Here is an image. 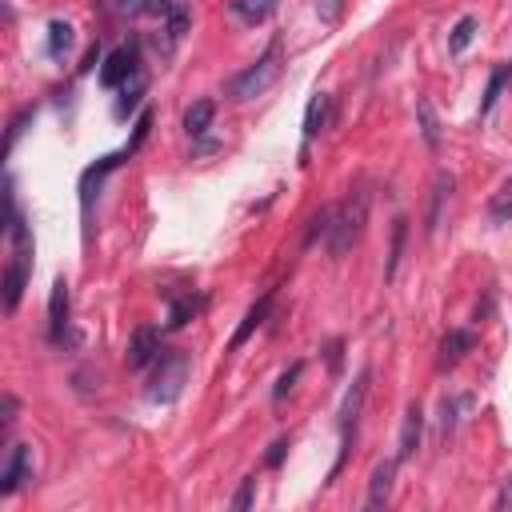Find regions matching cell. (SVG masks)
<instances>
[{
    "label": "cell",
    "instance_id": "obj_1",
    "mask_svg": "<svg viewBox=\"0 0 512 512\" xmlns=\"http://www.w3.org/2000/svg\"><path fill=\"white\" fill-rule=\"evenodd\" d=\"M368 225V193H353L340 208H333V225H328V253L345 256L360 240Z\"/></svg>",
    "mask_w": 512,
    "mask_h": 512
},
{
    "label": "cell",
    "instance_id": "obj_2",
    "mask_svg": "<svg viewBox=\"0 0 512 512\" xmlns=\"http://www.w3.org/2000/svg\"><path fill=\"white\" fill-rule=\"evenodd\" d=\"M276 76H280V40H276V45H268V53L260 56L253 68H245L240 76L228 80V96H233V100L265 96L268 88L276 85Z\"/></svg>",
    "mask_w": 512,
    "mask_h": 512
},
{
    "label": "cell",
    "instance_id": "obj_3",
    "mask_svg": "<svg viewBox=\"0 0 512 512\" xmlns=\"http://www.w3.org/2000/svg\"><path fill=\"white\" fill-rule=\"evenodd\" d=\"M188 368H193V360L188 353H160L156 356V376H153V388H148V400H160V405H168V400L180 397V388H185L188 380Z\"/></svg>",
    "mask_w": 512,
    "mask_h": 512
},
{
    "label": "cell",
    "instance_id": "obj_4",
    "mask_svg": "<svg viewBox=\"0 0 512 512\" xmlns=\"http://www.w3.org/2000/svg\"><path fill=\"white\" fill-rule=\"evenodd\" d=\"M136 68H140V48L136 45L116 48V53H108V60L100 65V85L105 88L128 85V76H136Z\"/></svg>",
    "mask_w": 512,
    "mask_h": 512
},
{
    "label": "cell",
    "instance_id": "obj_5",
    "mask_svg": "<svg viewBox=\"0 0 512 512\" xmlns=\"http://www.w3.org/2000/svg\"><path fill=\"white\" fill-rule=\"evenodd\" d=\"M33 480V448L28 445H13L5 460V473H0V497H16V488Z\"/></svg>",
    "mask_w": 512,
    "mask_h": 512
},
{
    "label": "cell",
    "instance_id": "obj_6",
    "mask_svg": "<svg viewBox=\"0 0 512 512\" xmlns=\"http://www.w3.org/2000/svg\"><path fill=\"white\" fill-rule=\"evenodd\" d=\"M68 328V280H53V293H48V340L60 345Z\"/></svg>",
    "mask_w": 512,
    "mask_h": 512
},
{
    "label": "cell",
    "instance_id": "obj_7",
    "mask_svg": "<svg viewBox=\"0 0 512 512\" xmlns=\"http://www.w3.org/2000/svg\"><path fill=\"white\" fill-rule=\"evenodd\" d=\"M160 353H165V348H160V333H156V328H136L133 340H128V368L156 365Z\"/></svg>",
    "mask_w": 512,
    "mask_h": 512
},
{
    "label": "cell",
    "instance_id": "obj_8",
    "mask_svg": "<svg viewBox=\"0 0 512 512\" xmlns=\"http://www.w3.org/2000/svg\"><path fill=\"white\" fill-rule=\"evenodd\" d=\"M473 348H477V333H473V328H453V333L440 340V360H437V365L440 368H453V365H460V360L473 353Z\"/></svg>",
    "mask_w": 512,
    "mask_h": 512
},
{
    "label": "cell",
    "instance_id": "obj_9",
    "mask_svg": "<svg viewBox=\"0 0 512 512\" xmlns=\"http://www.w3.org/2000/svg\"><path fill=\"white\" fill-rule=\"evenodd\" d=\"M420 433H425V413H420V405H408L405 428H400V445H397V465H405V460H413V457H417Z\"/></svg>",
    "mask_w": 512,
    "mask_h": 512
},
{
    "label": "cell",
    "instance_id": "obj_10",
    "mask_svg": "<svg viewBox=\"0 0 512 512\" xmlns=\"http://www.w3.org/2000/svg\"><path fill=\"white\" fill-rule=\"evenodd\" d=\"M393 480H397V457L380 460L373 468V480H368V508H385L393 500Z\"/></svg>",
    "mask_w": 512,
    "mask_h": 512
},
{
    "label": "cell",
    "instance_id": "obj_11",
    "mask_svg": "<svg viewBox=\"0 0 512 512\" xmlns=\"http://www.w3.org/2000/svg\"><path fill=\"white\" fill-rule=\"evenodd\" d=\"M453 188H457V176H453V173H437V185H433V205H428V220H425L428 233H437L440 220H445V205L453 200Z\"/></svg>",
    "mask_w": 512,
    "mask_h": 512
},
{
    "label": "cell",
    "instance_id": "obj_12",
    "mask_svg": "<svg viewBox=\"0 0 512 512\" xmlns=\"http://www.w3.org/2000/svg\"><path fill=\"white\" fill-rule=\"evenodd\" d=\"M273 296H276V293H265V296H260L256 305H253V308H248V313H245V320H240V328L233 333V348H240V345H245V340L253 336L256 328H260V325H265V320H268V313H273Z\"/></svg>",
    "mask_w": 512,
    "mask_h": 512
},
{
    "label": "cell",
    "instance_id": "obj_13",
    "mask_svg": "<svg viewBox=\"0 0 512 512\" xmlns=\"http://www.w3.org/2000/svg\"><path fill=\"white\" fill-rule=\"evenodd\" d=\"M228 8H233V16L245 20V25H265L280 8V0H228Z\"/></svg>",
    "mask_w": 512,
    "mask_h": 512
},
{
    "label": "cell",
    "instance_id": "obj_14",
    "mask_svg": "<svg viewBox=\"0 0 512 512\" xmlns=\"http://www.w3.org/2000/svg\"><path fill=\"white\" fill-rule=\"evenodd\" d=\"M405 245H408V216L393 220V245H388V265H385V280H397L400 260H405Z\"/></svg>",
    "mask_w": 512,
    "mask_h": 512
},
{
    "label": "cell",
    "instance_id": "obj_15",
    "mask_svg": "<svg viewBox=\"0 0 512 512\" xmlns=\"http://www.w3.org/2000/svg\"><path fill=\"white\" fill-rule=\"evenodd\" d=\"M176 0H116V13L120 16H160L168 20Z\"/></svg>",
    "mask_w": 512,
    "mask_h": 512
},
{
    "label": "cell",
    "instance_id": "obj_16",
    "mask_svg": "<svg viewBox=\"0 0 512 512\" xmlns=\"http://www.w3.org/2000/svg\"><path fill=\"white\" fill-rule=\"evenodd\" d=\"M512 85V60H505V65H497L493 68V76H488V88H485V100H480V116H488L497 108V100L500 93Z\"/></svg>",
    "mask_w": 512,
    "mask_h": 512
},
{
    "label": "cell",
    "instance_id": "obj_17",
    "mask_svg": "<svg viewBox=\"0 0 512 512\" xmlns=\"http://www.w3.org/2000/svg\"><path fill=\"white\" fill-rule=\"evenodd\" d=\"M325 120H328V96H325V93H316L313 100H308V108H305V133H300V136H305V148L320 136Z\"/></svg>",
    "mask_w": 512,
    "mask_h": 512
},
{
    "label": "cell",
    "instance_id": "obj_18",
    "mask_svg": "<svg viewBox=\"0 0 512 512\" xmlns=\"http://www.w3.org/2000/svg\"><path fill=\"white\" fill-rule=\"evenodd\" d=\"M213 120H216V105H213V100H196V105L185 113V133L188 136H205L208 128H213Z\"/></svg>",
    "mask_w": 512,
    "mask_h": 512
},
{
    "label": "cell",
    "instance_id": "obj_19",
    "mask_svg": "<svg viewBox=\"0 0 512 512\" xmlns=\"http://www.w3.org/2000/svg\"><path fill=\"white\" fill-rule=\"evenodd\" d=\"M417 116H420V136H425V145L433 148V153H440V120H437L433 100L428 96L417 100Z\"/></svg>",
    "mask_w": 512,
    "mask_h": 512
},
{
    "label": "cell",
    "instance_id": "obj_20",
    "mask_svg": "<svg viewBox=\"0 0 512 512\" xmlns=\"http://www.w3.org/2000/svg\"><path fill=\"white\" fill-rule=\"evenodd\" d=\"M73 25L68 20H48V56H65L68 48H73Z\"/></svg>",
    "mask_w": 512,
    "mask_h": 512
},
{
    "label": "cell",
    "instance_id": "obj_21",
    "mask_svg": "<svg viewBox=\"0 0 512 512\" xmlns=\"http://www.w3.org/2000/svg\"><path fill=\"white\" fill-rule=\"evenodd\" d=\"M477 28H480L477 16H460L457 25H453V33H448V53H453V56L465 53V48L477 40Z\"/></svg>",
    "mask_w": 512,
    "mask_h": 512
},
{
    "label": "cell",
    "instance_id": "obj_22",
    "mask_svg": "<svg viewBox=\"0 0 512 512\" xmlns=\"http://www.w3.org/2000/svg\"><path fill=\"white\" fill-rule=\"evenodd\" d=\"M200 313V300L193 296V293H185V296H173V308H168V328H185L188 320H193Z\"/></svg>",
    "mask_w": 512,
    "mask_h": 512
},
{
    "label": "cell",
    "instance_id": "obj_23",
    "mask_svg": "<svg viewBox=\"0 0 512 512\" xmlns=\"http://www.w3.org/2000/svg\"><path fill=\"white\" fill-rule=\"evenodd\" d=\"M488 216H493L497 225H512V176L500 185V193L488 200Z\"/></svg>",
    "mask_w": 512,
    "mask_h": 512
},
{
    "label": "cell",
    "instance_id": "obj_24",
    "mask_svg": "<svg viewBox=\"0 0 512 512\" xmlns=\"http://www.w3.org/2000/svg\"><path fill=\"white\" fill-rule=\"evenodd\" d=\"M300 373H305V360H293V365L280 373V380H276V388H273V405H285V397L296 388V380H300Z\"/></svg>",
    "mask_w": 512,
    "mask_h": 512
},
{
    "label": "cell",
    "instance_id": "obj_25",
    "mask_svg": "<svg viewBox=\"0 0 512 512\" xmlns=\"http://www.w3.org/2000/svg\"><path fill=\"white\" fill-rule=\"evenodd\" d=\"M188 20H193V13H188V5H185V0H176L173 13H168V20H165V25H168V36H173V40L185 36V33H188Z\"/></svg>",
    "mask_w": 512,
    "mask_h": 512
},
{
    "label": "cell",
    "instance_id": "obj_26",
    "mask_svg": "<svg viewBox=\"0 0 512 512\" xmlns=\"http://www.w3.org/2000/svg\"><path fill=\"white\" fill-rule=\"evenodd\" d=\"M468 397H453V400H440V437H448L457 428V413H460V405H465Z\"/></svg>",
    "mask_w": 512,
    "mask_h": 512
},
{
    "label": "cell",
    "instance_id": "obj_27",
    "mask_svg": "<svg viewBox=\"0 0 512 512\" xmlns=\"http://www.w3.org/2000/svg\"><path fill=\"white\" fill-rule=\"evenodd\" d=\"M328 225H333V208H320V213L308 220V233H305V245H316L320 236H328Z\"/></svg>",
    "mask_w": 512,
    "mask_h": 512
},
{
    "label": "cell",
    "instance_id": "obj_28",
    "mask_svg": "<svg viewBox=\"0 0 512 512\" xmlns=\"http://www.w3.org/2000/svg\"><path fill=\"white\" fill-rule=\"evenodd\" d=\"M148 133H153V113H148V108H145V113L136 116V133H133V140H128V145H125V153L133 156L136 148H140V145H145V140H148Z\"/></svg>",
    "mask_w": 512,
    "mask_h": 512
},
{
    "label": "cell",
    "instance_id": "obj_29",
    "mask_svg": "<svg viewBox=\"0 0 512 512\" xmlns=\"http://www.w3.org/2000/svg\"><path fill=\"white\" fill-rule=\"evenodd\" d=\"M253 500H256V477H245V480H240V488H236V497H233V508L248 512V508H253Z\"/></svg>",
    "mask_w": 512,
    "mask_h": 512
},
{
    "label": "cell",
    "instance_id": "obj_30",
    "mask_svg": "<svg viewBox=\"0 0 512 512\" xmlns=\"http://www.w3.org/2000/svg\"><path fill=\"white\" fill-rule=\"evenodd\" d=\"M316 13L325 25H336V20L345 16V0H316Z\"/></svg>",
    "mask_w": 512,
    "mask_h": 512
},
{
    "label": "cell",
    "instance_id": "obj_31",
    "mask_svg": "<svg viewBox=\"0 0 512 512\" xmlns=\"http://www.w3.org/2000/svg\"><path fill=\"white\" fill-rule=\"evenodd\" d=\"M28 120H33V108H25V113H20L16 120H13V128H8V140H5V153H13V145H16V136L25 133V125Z\"/></svg>",
    "mask_w": 512,
    "mask_h": 512
},
{
    "label": "cell",
    "instance_id": "obj_32",
    "mask_svg": "<svg viewBox=\"0 0 512 512\" xmlns=\"http://www.w3.org/2000/svg\"><path fill=\"white\" fill-rule=\"evenodd\" d=\"M493 508H497V512H508V508H512V477L505 480V485H500V493H497V500H493Z\"/></svg>",
    "mask_w": 512,
    "mask_h": 512
},
{
    "label": "cell",
    "instance_id": "obj_33",
    "mask_svg": "<svg viewBox=\"0 0 512 512\" xmlns=\"http://www.w3.org/2000/svg\"><path fill=\"white\" fill-rule=\"evenodd\" d=\"M285 453H288V440H285V437H280V440H276V445H273V448H268V468H276V465H280V460H285Z\"/></svg>",
    "mask_w": 512,
    "mask_h": 512
},
{
    "label": "cell",
    "instance_id": "obj_34",
    "mask_svg": "<svg viewBox=\"0 0 512 512\" xmlns=\"http://www.w3.org/2000/svg\"><path fill=\"white\" fill-rule=\"evenodd\" d=\"M328 365H333V373L340 368V340H333V348H328Z\"/></svg>",
    "mask_w": 512,
    "mask_h": 512
}]
</instances>
